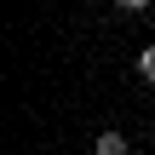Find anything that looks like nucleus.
Returning <instances> with one entry per match:
<instances>
[{"mask_svg": "<svg viewBox=\"0 0 155 155\" xmlns=\"http://www.w3.org/2000/svg\"><path fill=\"white\" fill-rule=\"evenodd\" d=\"M92 150H98V155H132V144H127V132H98Z\"/></svg>", "mask_w": 155, "mask_h": 155, "instance_id": "f257e3e1", "label": "nucleus"}, {"mask_svg": "<svg viewBox=\"0 0 155 155\" xmlns=\"http://www.w3.org/2000/svg\"><path fill=\"white\" fill-rule=\"evenodd\" d=\"M138 75L155 86V46H144V52H138Z\"/></svg>", "mask_w": 155, "mask_h": 155, "instance_id": "f03ea898", "label": "nucleus"}, {"mask_svg": "<svg viewBox=\"0 0 155 155\" xmlns=\"http://www.w3.org/2000/svg\"><path fill=\"white\" fill-rule=\"evenodd\" d=\"M121 12H150V0H115Z\"/></svg>", "mask_w": 155, "mask_h": 155, "instance_id": "7ed1b4c3", "label": "nucleus"}]
</instances>
